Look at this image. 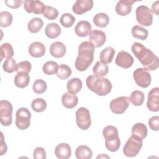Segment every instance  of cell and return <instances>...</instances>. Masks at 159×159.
Masks as SVG:
<instances>
[{"instance_id": "8fae6325", "label": "cell", "mask_w": 159, "mask_h": 159, "mask_svg": "<svg viewBox=\"0 0 159 159\" xmlns=\"http://www.w3.org/2000/svg\"><path fill=\"white\" fill-rule=\"evenodd\" d=\"M130 104L129 98L127 96H120L112 99L110 102V109L116 114H123L128 108Z\"/></svg>"}, {"instance_id": "4fadbf2b", "label": "cell", "mask_w": 159, "mask_h": 159, "mask_svg": "<svg viewBox=\"0 0 159 159\" xmlns=\"http://www.w3.org/2000/svg\"><path fill=\"white\" fill-rule=\"evenodd\" d=\"M147 108L152 112H158L159 110V88H152L148 93L147 102Z\"/></svg>"}, {"instance_id": "681fc988", "label": "cell", "mask_w": 159, "mask_h": 159, "mask_svg": "<svg viewBox=\"0 0 159 159\" xmlns=\"http://www.w3.org/2000/svg\"><path fill=\"white\" fill-rule=\"evenodd\" d=\"M105 157H106V158H110L109 157H108L107 155H104V154L102 153V154H101V155L98 156V157H96V158H105Z\"/></svg>"}, {"instance_id": "f1b7e54d", "label": "cell", "mask_w": 159, "mask_h": 159, "mask_svg": "<svg viewBox=\"0 0 159 159\" xmlns=\"http://www.w3.org/2000/svg\"><path fill=\"white\" fill-rule=\"evenodd\" d=\"M147 126L143 123H136L132 128V135L139 137L142 139L147 137Z\"/></svg>"}, {"instance_id": "484cf974", "label": "cell", "mask_w": 159, "mask_h": 159, "mask_svg": "<svg viewBox=\"0 0 159 159\" xmlns=\"http://www.w3.org/2000/svg\"><path fill=\"white\" fill-rule=\"evenodd\" d=\"M75 156L78 159H90L93 156V152L86 145H80L75 150Z\"/></svg>"}, {"instance_id": "6da1fadb", "label": "cell", "mask_w": 159, "mask_h": 159, "mask_svg": "<svg viewBox=\"0 0 159 159\" xmlns=\"http://www.w3.org/2000/svg\"><path fill=\"white\" fill-rule=\"evenodd\" d=\"M131 50L136 58L147 70H157L159 66V60L153 52L147 48L143 44L135 42L131 47Z\"/></svg>"}, {"instance_id": "ffe728a7", "label": "cell", "mask_w": 159, "mask_h": 159, "mask_svg": "<svg viewBox=\"0 0 159 159\" xmlns=\"http://www.w3.org/2000/svg\"><path fill=\"white\" fill-rule=\"evenodd\" d=\"M29 53L30 56L35 58L43 57L45 53V45L40 42H34L29 47Z\"/></svg>"}, {"instance_id": "e575fe53", "label": "cell", "mask_w": 159, "mask_h": 159, "mask_svg": "<svg viewBox=\"0 0 159 159\" xmlns=\"http://www.w3.org/2000/svg\"><path fill=\"white\" fill-rule=\"evenodd\" d=\"M58 65L57 62L53 61H48L43 65L42 70L43 72L47 75H52L57 73Z\"/></svg>"}, {"instance_id": "ee69618b", "label": "cell", "mask_w": 159, "mask_h": 159, "mask_svg": "<svg viewBox=\"0 0 159 159\" xmlns=\"http://www.w3.org/2000/svg\"><path fill=\"white\" fill-rule=\"evenodd\" d=\"M33 157L34 159H45L46 152L45 149L40 147H36L34 150Z\"/></svg>"}, {"instance_id": "c3c4849f", "label": "cell", "mask_w": 159, "mask_h": 159, "mask_svg": "<svg viewBox=\"0 0 159 159\" xmlns=\"http://www.w3.org/2000/svg\"><path fill=\"white\" fill-rule=\"evenodd\" d=\"M158 3H159L158 1H157L155 2H153L152 6V9H150L152 12L155 14L156 15H158V9H159Z\"/></svg>"}, {"instance_id": "f6af8a7d", "label": "cell", "mask_w": 159, "mask_h": 159, "mask_svg": "<svg viewBox=\"0 0 159 159\" xmlns=\"http://www.w3.org/2000/svg\"><path fill=\"white\" fill-rule=\"evenodd\" d=\"M149 127L154 131H158L159 129V117L153 116L148 120Z\"/></svg>"}, {"instance_id": "5b68a950", "label": "cell", "mask_w": 159, "mask_h": 159, "mask_svg": "<svg viewBox=\"0 0 159 159\" xmlns=\"http://www.w3.org/2000/svg\"><path fill=\"white\" fill-rule=\"evenodd\" d=\"M142 144V139L132 135L124 145L123 153L127 157H135L140 151Z\"/></svg>"}, {"instance_id": "9c48e42d", "label": "cell", "mask_w": 159, "mask_h": 159, "mask_svg": "<svg viewBox=\"0 0 159 159\" xmlns=\"http://www.w3.org/2000/svg\"><path fill=\"white\" fill-rule=\"evenodd\" d=\"M76 122L78 127L83 130L89 128L91 124V116L89 110L84 107L79 108L76 112Z\"/></svg>"}, {"instance_id": "f546056e", "label": "cell", "mask_w": 159, "mask_h": 159, "mask_svg": "<svg viewBox=\"0 0 159 159\" xmlns=\"http://www.w3.org/2000/svg\"><path fill=\"white\" fill-rule=\"evenodd\" d=\"M93 22L96 26L100 28H104L109 24V17L106 13H98L93 17Z\"/></svg>"}, {"instance_id": "7c38bea8", "label": "cell", "mask_w": 159, "mask_h": 159, "mask_svg": "<svg viewBox=\"0 0 159 159\" xmlns=\"http://www.w3.org/2000/svg\"><path fill=\"white\" fill-rule=\"evenodd\" d=\"M45 6L40 1L25 0L24 1V8L27 13H34L35 14H43Z\"/></svg>"}, {"instance_id": "83f0119b", "label": "cell", "mask_w": 159, "mask_h": 159, "mask_svg": "<svg viewBox=\"0 0 159 159\" xmlns=\"http://www.w3.org/2000/svg\"><path fill=\"white\" fill-rule=\"evenodd\" d=\"M115 54L114 48L112 47H108L103 49L100 53V60L102 63L107 64L111 63Z\"/></svg>"}, {"instance_id": "7402d4cb", "label": "cell", "mask_w": 159, "mask_h": 159, "mask_svg": "<svg viewBox=\"0 0 159 159\" xmlns=\"http://www.w3.org/2000/svg\"><path fill=\"white\" fill-rule=\"evenodd\" d=\"M61 102L65 107L72 109L78 104V98L75 94L66 92L61 97Z\"/></svg>"}, {"instance_id": "9a60e30c", "label": "cell", "mask_w": 159, "mask_h": 159, "mask_svg": "<svg viewBox=\"0 0 159 159\" xmlns=\"http://www.w3.org/2000/svg\"><path fill=\"white\" fill-rule=\"evenodd\" d=\"M106 41L105 33L98 29L93 30L89 34V42L93 44L94 47L99 48L102 47Z\"/></svg>"}, {"instance_id": "60d3db41", "label": "cell", "mask_w": 159, "mask_h": 159, "mask_svg": "<svg viewBox=\"0 0 159 159\" xmlns=\"http://www.w3.org/2000/svg\"><path fill=\"white\" fill-rule=\"evenodd\" d=\"M61 24L66 28L71 27L75 22V17L70 13H64L60 19Z\"/></svg>"}, {"instance_id": "7a4b0ae2", "label": "cell", "mask_w": 159, "mask_h": 159, "mask_svg": "<svg viewBox=\"0 0 159 159\" xmlns=\"http://www.w3.org/2000/svg\"><path fill=\"white\" fill-rule=\"evenodd\" d=\"M94 47L88 41L81 43L78 47V54L75 61V68L78 71H84L91 65L94 60Z\"/></svg>"}, {"instance_id": "d6a6232c", "label": "cell", "mask_w": 159, "mask_h": 159, "mask_svg": "<svg viewBox=\"0 0 159 159\" xmlns=\"http://www.w3.org/2000/svg\"><path fill=\"white\" fill-rule=\"evenodd\" d=\"M131 32L134 38L141 40H145L148 37V30L144 27L139 25H134L131 30Z\"/></svg>"}, {"instance_id": "d590c367", "label": "cell", "mask_w": 159, "mask_h": 159, "mask_svg": "<svg viewBox=\"0 0 159 159\" xmlns=\"http://www.w3.org/2000/svg\"><path fill=\"white\" fill-rule=\"evenodd\" d=\"M71 75V70L69 66L65 64H61L58 66L57 76L60 80H64L68 78Z\"/></svg>"}, {"instance_id": "d4e9b609", "label": "cell", "mask_w": 159, "mask_h": 159, "mask_svg": "<svg viewBox=\"0 0 159 159\" xmlns=\"http://www.w3.org/2000/svg\"><path fill=\"white\" fill-rule=\"evenodd\" d=\"M83 83L81 80L78 78H73L68 81L66 88L69 93L76 94L82 89Z\"/></svg>"}, {"instance_id": "2e32d148", "label": "cell", "mask_w": 159, "mask_h": 159, "mask_svg": "<svg viewBox=\"0 0 159 159\" xmlns=\"http://www.w3.org/2000/svg\"><path fill=\"white\" fill-rule=\"evenodd\" d=\"M93 7L92 0H77L73 5V12L78 15L83 14L90 11Z\"/></svg>"}, {"instance_id": "5bb4252c", "label": "cell", "mask_w": 159, "mask_h": 159, "mask_svg": "<svg viewBox=\"0 0 159 159\" xmlns=\"http://www.w3.org/2000/svg\"><path fill=\"white\" fill-rule=\"evenodd\" d=\"M134 60L132 56L128 52L122 50L119 52L116 58V64L123 68H129L131 67L134 63Z\"/></svg>"}, {"instance_id": "d6986e66", "label": "cell", "mask_w": 159, "mask_h": 159, "mask_svg": "<svg viewBox=\"0 0 159 159\" xmlns=\"http://www.w3.org/2000/svg\"><path fill=\"white\" fill-rule=\"evenodd\" d=\"M55 154L60 159L69 158L71 155V149L70 145L66 143L58 144L55 148Z\"/></svg>"}, {"instance_id": "4dcf8cb0", "label": "cell", "mask_w": 159, "mask_h": 159, "mask_svg": "<svg viewBox=\"0 0 159 159\" xmlns=\"http://www.w3.org/2000/svg\"><path fill=\"white\" fill-rule=\"evenodd\" d=\"M14 52L13 48L11 43L6 42L2 43L0 47V56L1 61H2L4 58H11L14 56Z\"/></svg>"}, {"instance_id": "e0dca14e", "label": "cell", "mask_w": 159, "mask_h": 159, "mask_svg": "<svg viewBox=\"0 0 159 159\" xmlns=\"http://www.w3.org/2000/svg\"><path fill=\"white\" fill-rule=\"evenodd\" d=\"M135 2L136 1L134 0H120L116 6V12L119 16H127L130 13L132 6Z\"/></svg>"}, {"instance_id": "ba28073f", "label": "cell", "mask_w": 159, "mask_h": 159, "mask_svg": "<svg viewBox=\"0 0 159 159\" xmlns=\"http://www.w3.org/2000/svg\"><path fill=\"white\" fill-rule=\"evenodd\" d=\"M137 21L142 25L150 26L153 22V15L151 10L146 6L137 7L135 11Z\"/></svg>"}, {"instance_id": "52a82bcc", "label": "cell", "mask_w": 159, "mask_h": 159, "mask_svg": "<svg viewBox=\"0 0 159 159\" xmlns=\"http://www.w3.org/2000/svg\"><path fill=\"white\" fill-rule=\"evenodd\" d=\"M12 105L7 100L0 101V121L4 126H9L12 124Z\"/></svg>"}, {"instance_id": "7dc6e473", "label": "cell", "mask_w": 159, "mask_h": 159, "mask_svg": "<svg viewBox=\"0 0 159 159\" xmlns=\"http://www.w3.org/2000/svg\"><path fill=\"white\" fill-rule=\"evenodd\" d=\"M1 145H0V155L2 156L4 154H5L7 152V147L6 144V142L4 140V135L2 132H1Z\"/></svg>"}, {"instance_id": "74e56055", "label": "cell", "mask_w": 159, "mask_h": 159, "mask_svg": "<svg viewBox=\"0 0 159 159\" xmlns=\"http://www.w3.org/2000/svg\"><path fill=\"white\" fill-rule=\"evenodd\" d=\"M12 22V16L7 11L0 12V26L1 27H7Z\"/></svg>"}, {"instance_id": "7bdbcfd3", "label": "cell", "mask_w": 159, "mask_h": 159, "mask_svg": "<svg viewBox=\"0 0 159 159\" xmlns=\"http://www.w3.org/2000/svg\"><path fill=\"white\" fill-rule=\"evenodd\" d=\"M32 68V65L30 61L27 60L20 61L17 64V73L19 72H25L29 73Z\"/></svg>"}, {"instance_id": "ac0fdd59", "label": "cell", "mask_w": 159, "mask_h": 159, "mask_svg": "<svg viewBox=\"0 0 159 159\" xmlns=\"http://www.w3.org/2000/svg\"><path fill=\"white\" fill-rule=\"evenodd\" d=\"M92 27L91 24L86 20H81L77 23L75 27V32L77 36L84 37L89 35Z\"/></svg>"}, {"instance_id": "4316f807", "label": "cell", "mask_w": 159, "mask_h": 159, "mask_svg": "<svg viewBox=\"0 0 159 159\" xmlns=\"http://www.w3.org/2000/svg\"><path fill=\"white\" fill-rule=\"evenodd\" d=\"M43 26V21L39 17L32 18L28 22L27 28L30 32L35 34L39 32Z\"/></svg>"}, {"instance_id": "b9f144b4", "label": "cell", "mask_w": 159, "mask_h": 159, "mask_svg": "<svg viewBox=\"0 0 159 159\" xmlns=\"http://www.w3.org/2000/svg\"><path fill=\"white\" fill-rule=\"evenodd\" d=\"M45 17L49 20H54L57 18L58 16V10L50 6H45L44 11L42 14Z\"/></svg>"}, {"instance_id": "8992f818", "label": "cell", "mask_w": 159, "mask_h": 159, "mask_svg": "<svg viewBox=\"0 0 159 159\" xmlns=\"http://www.w3.org/2000/svg\"><path fill=\"white\" fill-rule=\"evenodd\" d=\"M31 113L25 107L19 108L16 114L15 124L16 127L20 130L28 129L30 124Z\"/></svg>"}, {"instance_id": "ab89813d", "label": "cell", "mask_w": 159, "mask_h": 159, "mask_svg": "<svg viewBox=\"0 0 159 159\" xmlns=\"http://www.w3.org/2000/svg\"><path fill=\"white\" fill-rule=\"evenodd\" d=\"M33 91L36 94H42L45 93L47 88V84L46 82L42 79L36 80L33 84Z\"/></svg>"}, {"instance_id": "603a6c76", "label": "cell", "mask_w": 159, "mask_h": 159, "mask_svg": "<svg viewBox=\"0 0 159 159\" xmlns=\"http://www.w3.org/2000/svg\"><path fill=\"white\" fill-rule=\"evenodd\" d=\"M61 32V28L57 23L48 24L45 29V35L51 39L57 38L60 35Z\"/></svg>"}, {"instance_id": "1f68e13d", "label": "cell", "mask_w": 159, "mask_h": 159, "mask_svg": "<svg viewBox=\"0 0 159 159\" xmlns=\"http://www.w3.org/2000/svg\"><path fill=\"white\" fill-rule=\"evenodd\" d=\"M109 71L107 65L102 63L101 61H97L93 68L94 75L98 77H103L106 76Z\"/></svg>"}, {"instance_id": "30bf717a", "label": "cell", "mask_w": 159, "mask_h": 159, "mask_svg": "<svg viewBox=\"0 0 159 159\" xmlns=\"http://www.w3.org/2000/svg\"><path fill=\"white\" fill-rule=\"evenodd\" d=\"M133 77L135 83L139 86L143 88L149 86L152 81L150 74L148 71L144 68L136 69L133 73Z\"/></svg>"}, {"instance_id": "277c9868", "label": "cell", "mask_w": 159, "mask_h": 159, "mask_svg": "<svg viewBox=\"0 0 159 159\" xmlns=\"http://www.w3.org/2000/svg\"><path fill=\"white\" fill-rule=\"evenodd\" d=\"M102 134L106 148L111 152L117 151L120 146V140L117 128L113 125H107L103 129Z\"/></svg>"}, {"instance_id": "8d00e7d4", "label": "cell", "mask_w": 159, "mask_h": 159, "mask_svg": "<svg viewBox=\"0 0 159 159\" xmlns=\"http://www.w3.org/2000/svg\"><path fill=\"white\" fill-rule=\"evenodd\" d=\"M47 104L46 101L42 98H37L32 101L31 107L36 112H42L47 108Z\"/></svg>"}, {"instance_id": "836d02e7", "label": "cell", "mask_w": 159, "mask_h": 159, "mask_svg": "<svg viewBox=\"0 0 159 159\" xmlns=\"http://www.w3.org/2000/svg\"><path fill=\"white\" fill-rule=\"evenodd\" d=\"M145 99V96L143 92L139 91V90H135L134 91L129 98L130 101L132 102V104L135 106H141Z\"/></svg>"}, {"instance_id": "cb8c5ba5", "label": "cell", "mask_w": 159, "mask_h": 159, "mask_svg": "<svg viewBox=\"0 0 159 159\" xmlns=\"http://www.w3.org/2000/svg\"><path fill=\"white\" fill-rule=\"evenodd\" d=\"M14 81L15 85L18 88H24L27 87L30 82V77L29 73L25 72L17 73Z\"/></svg>"}, {"instance_id": "f35d334b", "label": "cell", "mask_w": 159, "mask_h": 159, "mask_svg": "<svg viewBox=\"0 0 159 159\" xmlns=\"http://www.w3.org/2000/svg\"><path fill=\"white\" fill-rule=\"evenodd\" d=\"M2 68L5 72L12 73L14 71H16L17 68V64L14 58H8L6 59L3 63Z\"/></svg>"}, {"instance_id": "3957f363", "label": "cell", "mask_w": 159, "mask_h": 159, "mask_svg": "<svg viewBox=\"0 0 159 159\" xmlns=\"http://www.w3.org/2000/svg\"><path fill=\"white\" fill-rule=\"evenodd\" d=\"M88 88L99 96H106L112 89L111 82L103 77H98L95 75H90L86 80Z\"/></svg>"}, {"instance_id": "44dd1931", "label": "cell", "mask_w": 159, "mask_h": 159, "mask_svg": "<svg viewBox=\"0 0 159 159\" xmlns=\"http://www.w3.org/2000/svg\"><path fill=\"white\" fill-rule=\"evenodd\" d=\"M66 52L65 45L61 42H55L50 47V53L53 57L61 58Z\"/></svg>"}, {"instance_id": "bcb514c9", "label": "cell", "mask_w": 159, "mask_h": 159, "mask_svg": "<svg viewBox=\"0 0 159 159\" xmlns=\"http://www.w3.org/2000/svg\"><path fill=\"white\" fill-rule=\"evenodd\" d=\"M6 6L12 9H17L19 7L22 3V1L21 0H9V1H4Z\"/></svg>"}]
</instances>
